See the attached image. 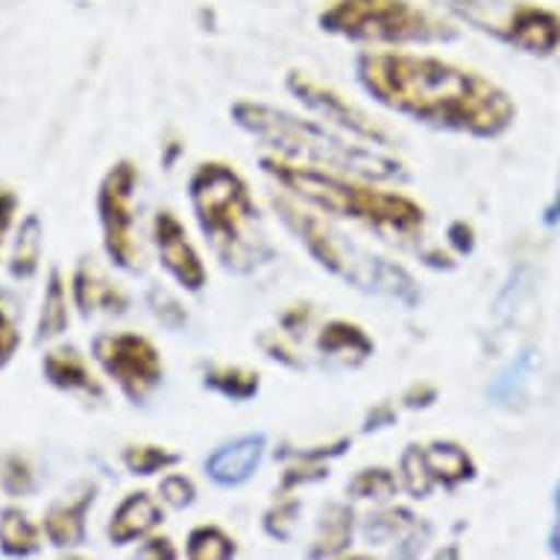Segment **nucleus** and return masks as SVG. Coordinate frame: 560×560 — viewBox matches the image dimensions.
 <instances>
[{"label": "nucleus", "mask_w": 560, "mask_h": 560, "mask_svg": "<svg viewBox=\"0 0 560 560\" xmlns=\"http://www.w3.org/2000/svg\"><path fill=\"white\" fill-rule=\"evenodd\" d=\"M188 200L202 238L209 241L223 267L249 273L276 256L261 226L256 197L247 179L226 162H200L188 179Z\"/></svg>", "instance_id": "nucleus-4"}, {"label": "nucleus", "mask_w": 560, "mask_h": 560, "mask_svg": "<svg viewBox=\"0 0 560 560\" xmlns=\"http://www.w3.org/2000/svg\"><path fill=\"white\" fill-rule=\"evenodd\" d=\"M92 359L132 405H148L165 382L156 343L136 331H103L92 340Z\"/></svg>", "instance_id": "nucleus-8"}, {"label": "nucleus", "mask_w": 560, "mask_h": 560, "mask_svg": "<svg viewBox=\"0 0 560 560\" xmlns=\"http://www.w3.org/2000/svg\"><path fill=\"white\" fill-rule=\"evenodd\" d=\"M352 508L347 505H329L323 511L320 523H317V534L312 540V555L317 558H335V555H343L352 542Z\"/></svg>", "instance_id": "nucleus-22"}, {"label": "nucleus", "mask_w": 560, "mask_h": 560, "mask_svg": "<svg viewBox=\"0 0 560 560\" xmlns=\"http://www.w3.org/2000/svg\"><path fill=\"white\" fill-rule=\"evenodd\" d=\"M235 551V537L223 532L221 525H197L185 540V555L191 560H230Z\"/></svg>", "instance_id": "nucleus-24"}, {"label": "nucleus", "mask_w": 560, "mask_h": 560, "mask_svg": "<svg viewBox=\"0 0 560 560\" xmlns=\"http://www.w3.org/2000/svg\"><path fill=\"white\" fill-rule=\"evenodd\" d=\"M438 399V387L429 385V382H417L402 394L405 408H429Z\"/></svg>", "instance_id": "nucleus-36"}, {"label": "nucleus", "mask_w": 560, "mask_h": 560, "mask_svg": "<svg viewBox=\"0 0 560 560\" xmlns=\"http://www.w3.org/2000/svg\"><path fill=\"white\" fill-rule=\"evenodd\" d=\"M320 27L364 45H438L458 38L450 19L413 0H331L320 12Z\"/></svg>", "instance_id": "nucleus-6"}, {"label": "nucleus", "mask_w": 560, "mask_h": 560, "mask_svg": "<svg viewBox=\"0 0 560 560\" xmlns=\"http://www.w3.org/2000/svg\"><path fill=\"white\" fill-rule=\"evenodd\" d=\"M138 167L129 159H120L106 171L97 188V214H101L103 249L120 270H138L141 247L136 238V200Z\"/></svg>", "instance_id": "nucleus-9"}, {"label": "nucleus", "mask_w": 560, "mask_h": 560, "mask_svg": "<svg viewBox=\"0 0 560 560\" xmlns=\"http://www.w3.org/2000/svg\"><path fill=\"white\" fill-rule=\"evenodd\" d=\"M542 223H546V226H558L560 223V185L549 206H546V212H542Z\"/></svg>", "instance_id": "nucleus-39"}, {"label": "nucleus", "mask_w": 560, "mask_h": 560, "mask_svg": "<svg viewBox=\"0 0 560 560\" xmlns=\"http://www.w3.org/2000/svg\"><path fill=\"white\" fill-rule=\"evenodd\" d=\"M296 514H300V502L296 499H279L265 514V532L273 540H291V534L296 528Z\"/></svg>", "instance_id": "nucleus-29"}, {"label": "nucleus", "mask_w": 560, "mask_h": 560, "mask_svg": "<svg viewBox=\"0 0 560 560\" xmlns=\"http://www.w3.org/2000/svg\"><path fill=\"white\" fill-rule=\"evenodd\" d=\"M45 253V223L38 214H27L15 235V247L10 256V276L19 282H30L38 273Z\"/></svg>", "instance_id": "nucleus-21"}, {"label": "nucleus", "mask_w": 560, "mask_h": 560, "mask_svg": "<svg viewBox=\"0 0 560 560\" xmlns=\"http://www.w3.org/2000/svg\"><path fill=\"white\" fill-rule=\"evenodd\" d=\"M42 373H45L47 385H54L56 390L83 394L89 399H103L101 378L94 376L92 368H89V359L71 343H62V347H54L50 352H45Z\"/></svg>", "instance_id": "nucleus-15"}, {"label": "nucleus", "mask_w": 560, "mask_h": 560, "mask_svg": "<svg viewBox=\"0 0 560 560\" xmlns=\"http://www.w3.org/2000/svg\"><path fill=\"white\" fill-rule=\"evenodd\" d=\"M71 300L83 317H94L97 312L124 314L129 305L124 288L115 285L92 258H83L77 265L74 276H71Z\"/></svg>", "instance_id": "nucleus-14"}, {"label": "nucleus", "mask_w": 560, "mask_h": 560, "mask_svg": "<svg viewBox=\"0 0 560 560\" xmlns=\"http://www.w3.org/2000/svg\"><path fill=\"white\" fill-rule=\"evenodd\" d=\"M288 92L294 94L305 109H312L323 124L340 129L343 136L359 138V141H368V144H376V148L385 150L396 144L394 136H390V129L382 127V124L370 118L361 106L347 101V97L340 92H335L331 85L314 80V77L305 74V71H291V74H288Z\"/></svg>", "instance_id": "nucleus-10"}, {"label": "nucleus", "mask_w": 560, "mask_h": 560, "mask_svg": "<svg viewBox=\"0 0 560 560\" xmlns=\"http://www.w3.org/2000/svg\"><path fill=\"white\" fill-rule=\"evenodd\" d=\"M150 305H153V314H156L159 320L165 323V326H171V329H179V326H185V320H188V314H185L183 305L176 303L171 294H165V291H159V288L150 291Z\"/></svg>", "instance_id": "nucleus-32"}, {"label": "nucleus", "mask_w": 560, "mask_h": 560, "mask_svg": "<svg viewBox=\"0 0 560 560\" xmlns=\"http://www.w3.org/2000/svg\"><path fill=\"white\" fill-rule=\"evenodd\" d=\"M361 89L385 109L434 129L499 138L514 127V97L478 74L438 56L368 50L355 59Z\"/></svg>", "instance_id": "nucleus-1"}, {"label": "nucleus", "mask_w": 560, "mask_h": 560, "mask_svg": "<svg viewBox=\"0 0 560 560\" xmlns=\"http://www.w3.org/2000/svg\"><path fill=\"white\" fill-rule=\"evenodd\" d=\"M261 347L273 361H282L285 368L303 370V359H296V352L282 340V335H267V338H261Z\"/></svg>", "instance_id": "nucleus-33"}, {"label": "nucleus", "mask_w": 560, "mask_h": 560, "mask_svg": "<svg viewBox=\"0 0 560 560\" xmlns=\"http://www.w3.org/2000/svg\"><path fill=\"white\" fill-rule=\"evenodd\" d=\"M273 209L323 270L368 294L394 296L402 305L420 303L417 282L405 267L368 253L361 244L335 230L329 221H323L320 212H314L308 202L291 200L288 194H273Z\"/></svg>", "instance_id": "nucleus-5"}, {"label": "nucleus", "mask_w": 560, "mask_h": 560, "mask_svg": "<svg viewBox=\"0 0 560 560\" xmlns=\"http://www.w3.org/2000/svg\"><path fill=\"white\" fill-rule=\"evenodd\" d=\"M159 493H162V502L174 508V511H185V508H191L197 502V487L185 472H171V476L162 478Z\"/></svg>", "instance_id": "nucleus-30"}, {"label": "nucleus", "mask_w": 560, "mask_h": 560, "mask_svg": "<svg viewBox=\"0 0 560 560\" xmlns=\"http://www.w3.org/2000/svg\"><path fill=\"white\" fill-rule=\"evenodd\" d=\"M120 460H124V467H127L129 476L148 478L176 467V464H179V455L167 450V446H156V443H132V446H127V450L120 452Z\"/></svg>", "instance_id": "nucleus-25"}, {"label": "nucleus", "mask_w": 560, "mask_h": 560, "mask_svg": "<svg viewBox=\"0 0 560 560\" xmlns=\"http://www.w3.org/2000/svg\"><path fill=\"white\" fill-rule=\"evenodd\" d=\"M267 452V438L258 434H241L235 441L223 443L206 458V472L214 485L241 487L256 476Z\"/></svg>", "instance_id": "nucleus-13"}, {"label": "nucleus", "mask_w": 560, "mask_h": 560, "mask_svg": "<svg viewBox=\"0 0 560 560\" xmlns=\"http://www.w3.org/2000/svg\"><path fill=\"white\" fill-rule=\"evenodd\" d=\"M232 118L249 136L265 141L279 159L296 165L338 171V174L361 176V179H402L405 165L385 148L343 136L340 129L323 120L300 118L285 109H276L267 103L241 101L232 106Z\"/></svg>", "instance_id": "nucleus-2"}, {"label": "nucleus", "mask_w": 560, "mask_h": 560, "mask_svg": "<svg viewBox=\"0 0 560 560\" xmlns=\"http://www.w3.org/2000/svg\"><path fill=\"white\" fill-rule=\"evenodd\" d=\"M162 520H165L162 505L150 493L138 490V493H129L112 511V520L106 525V537H109L112 546H129V542L150 537L162 525Z\"/></svg>", "instance_id": "nucleus-16"}, {"label": "nucleus", "mask_w": 560, "mask_h": 560, "mask_svg": "<svg viewBox=\"0 0 560 560\" xmlns=\"http://www.w3.org/2000/svg\"><path fill=\"white\" fill-rule=\"evenodd\" d=\"M402 481L385 467H368L361 469L359 476L347 485L349 497L352 499H370V502H387L399 493Z\"/></svg>", "instance_id": "nucleus-26"}, {"label": "nucleus", "mask_w": 560, "mask_h": 560, "mask_svg": "<svg viewBox=\"0 0 560 560\" xmlns=\"http://www.w3.org/2000/svg\"><path fill=\"white\" fill-rule=\"evenodd\" d=\"M450 244L458 249L460 256H467L476 249V238H472V226H467L464 221H455L450 226Z\"/></svg>", "instance_id": "nucleus-37"}, {"label": "nucleus", "mask_w": 560, "mask_h": 560, "mask_svg": "<svg viewBox=\"0 0 560 560\" xmlns=\"http://www.w3.org/2000/svg\"><path fill=\"white\" fill-rule=\"evenodd\" d=\"M460 21L528 56L560 50V12L532 0H450Z\"/></svg>", "instance_id": "nucleus-7"}, {"label": "nucleus", "mask_w": 560, "mask_h": 560, "mask_svg": "<svg viewBox=\"0 0 560 560\" xmlns=\"http://www.w3.org/2000/svg\"><path fill=\"white\" fill-rule=\"evenodd\" d=\"M399 481H402V487L413 499H425L434 487H438V481L432 478V469L425 464L423 446L411 443V446L402 452V460H399Z\"/></svg>", "instance_id": "nucleus-27"}, {"label": "nucleus", "mask_w": 560, "mask_h": 560, "mask_svg": "<svg viewBox=\"0 0 560 560\" xmlns=\"http://www.w3.org/2000/svg\"><path fill=\"white\" fill-rule=\"evenodd\" d=\"M0 490L12 499L30 497L36 490V469H33L27 455L10 452L0 458Z\"/></svg>", "instance_id": "nucleus-28"}, {"label": "nucleus", "mask_w": 560, "mask_h": 560, "mask_svg": "<svg viewBox=\"0 0 560 560\" xmlns=\"http://www.w3.org/2000/svg\"><path fill=\"white\" fill-rule=\"evenodd\" d=\"M396 420V411L390 408V405H378V408H373L370 411V417L364 420V432H378V429H387V425L394 423Z\"/></svg>", "instance_id": "nucleus-38"}, {"label": "nucleus", "mask_w": 560, "mask_h": 560, "mask_svg": "<svg viewBox=\"0 0 560 560\" xmlns=\"http://www.w3.org/2000/svg\"><path fill=\"white\" fill-rule=\"evenodd\" d=\"M179 551L174 549V540L171 537H144L141 542V549H138V558H165V560H174Z\"/></svg>", "instance_id": "nucleus-35"}, {"label": "nucleus", "mask_w": 560, "mask_h": 560, "mask_svg": "<svg viewBox=\"0 0 560 560\" xmlns=\"http://www.w3.org/2000/svg\"><path fill=\"white\" fill-rule=\"evenodd\" d=\"M71 326V308H68V285H65L62 270L54 267L47 273L45 285V300H42V312H38L36 323V340L45 343V340L62 338L65 331Z\"/></svg>", "instance_id": "nucleus-19"}, {"label": "nucleus", "mask_w": 560, "mask_h": 560, "mask_svg": "<svg viewBox=\"0 0 560 560\" xmlns=\"http://www.w3.org/2000/svg\"><path fill=\"white\" fill-rule=\"evenodd\" d=\"M551 551L560 555V490H558V520H555V528H551Z\"/></svg>", "instance_id": "nucleus-40"}, {"label": "nucleus", "mask_w": 560, "mask_h": 560, "mask_svg": "<svg viewBox=\"0 0 560 560\" xmlns=\"http://www.w3.org/2000/svg\"><path fill=\"white\" fill-rule=\"evenodd\" d=\"M425 464L432 469V478L443 487H458L464 481H472L478 472L476 460L469 455L460 443L452 441H432L429 446H423Z\"/></svg>", "instance_id": "nucleus-18"}, {"label": "nucleus", "mask_w": 560, "mask_h": 560, "mask_svg": "<svg viewBox=\"0 0 560 560\" xmlns=\"http://www.w3.org/2000/svg\"><path fill=\"white\" fill-rule=\"evenodd\" d=\"M94 499H97V485L83 481L71 490V497L59 499L47 508L45 520H42V532H45L47 542L56 549L83 546L85 537H89V511H92Z\"/></svg>", "instance_id": "nucleus-12"}, {"label": "nucleus", "mask_w": 560, "mask_h": 560, "mask_svg": "<svg viewBox=\"0 0 560 560\" xmlns=\"http://www.w3.org/2000/svg\"><path fill=\"white\" fill-rule=\"evenodd\" d=\"M15 214H19V194L7 185H0V247H3V238L10 232Z\"/></svg>", "instance_id": "nucleus-34"}, {"label": "nucleus", "mask_w": 560, "mask_h": 560, "mask_svg": "<svg viewBox=\"0 0 560 560\" xmlns=\"http://www.w3.org/2000/svg\"><path fill=\"white\" fill-rule=\"evenodd\" d=\"M21 349V329L15 323V314L3 305L0 296V370L10 368V361L15 359V352Z\"/></svg>", "instance_id": "nucleus-31"}, {"label": "nucleus", "mask_w": 560, "mask_h": 560, "mask_svg": "<svg viewBox=\"0 0 560 560\" xmlns=\"http://www.w3.org/2000/svg\"><path fill=\"white\" fill-rule=\"evenodd\" d=\"M153 244L159 249V261L176 285L188 294H200L209 282V270L202 265L200 249L188 238L185 223L171 209H162L153 218Z\"/></svg>", "instance_id": "nucleus-11"}, {"label": "nucleus", "mask_w": 560, "mask_h": 560, "mask_svg": "<svg viewBox=\"0 0 560 560\" xmlns=\"http://www.w3.org/2000/svg\"><path fill=\"white\" fill-rule=\"evenodd\" d=\"M42 549V528L27 511L7 505L0 511V551L7 558H33Z\"/></svg>", "instance_id": "nucleus-20"}, {"label": "nucleus", "mask_w": 560, "mask_h": 560, "mask_svg": "<svg viewBox=\"0 0 560 560\" xmlns=\"http://www.w3.org/2000/svg\"><path fill=\"white\" fill-rule=\"evenodd\" d=\"M317 349L340 368H361L376 352V343L361 329L359 323L329 320L317 335Z\"/></svg>", "instance_id": "nucleus-17"}, {"label": "nucleus", "mask_w": 560, "mask_h": 560, "mask_svg": "<svg viewBox=\"0 0 560 560\" xmlns=\"http://www.w3.org/2000/svg\"><path fill=\"white\" fill-rule=\"evenodd\" d=\"M202 385L232 402H249L261 390V376L258 370L241 368V364H214L206 370Z\"/></svg>", "instance_id": "nucleus-23"}, {"label": "nucleus", "mask_w": 560, "mask_h": 560, "mask_svg": "<svg viewBox=\"0 0 560 560\" xmlns=\"http://www.w3.org/2000/svg\"><path fill=\"white\" fill-rule=\"evenodd\" d=\"M261 167L288 194L308 202L320 214L364 223L368 230L387 241L411 244L425 230V209L408 194L373 188L370 179H361V176L296 165L279 156H265Z\"/></svg>", "instance_id": "nucleus-3"}]
</instances>
